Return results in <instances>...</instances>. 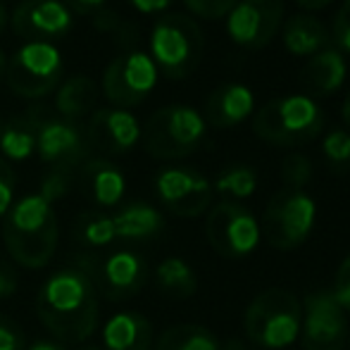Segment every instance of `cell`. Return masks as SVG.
I'll return each instance as SVG.
<instances>
[{
	"label": "cell",
	"instance_id": "obj_7",
	"mask_svg": "<svg viewBox=\"0 0 350 350\" xmlns=\"http://www.w3.org/2000/svg\"><path fill=\"white\" fill-rule=\"evenodd\" d=\"M65 77V60L55 43L27 41L14 51L5 67V81L19 98L38 100L57 91Z\"/></svg>",
	"mask_w": 350,
	"mask_h": 350
},
{
	"label": "cell",
	"instance_id": "obj_21",
	"mask_svg": "<svg viewBox=\"0 0 350 350\" xmlns=\"http://www.w3.org/2000/svg\"><path fill=\"white\" fill-rule=\"evenodd\" d=\"M346 60L336 46H327L324 51L314 53L303 70V81L317 96H332L346 81Z\"/></svg>",
	"mask_w": 350,
	"mask_h": 350
},
{
	"label": "cell",
	"instance_id": "obj_12",
	"mask_svg": "<svg viewBox=\"0 0 350 350\" xmlns=\"http://www.w3.org/2000/svg\"><path fill=\"white\" fill-rule=\"evenodd\" d=\"M157 74L160 72L148 53H122L103 72V93L115 107L129 110L150 96L157 83Z\"/></svg>",
	"mask_w": 350,
	"mask_h": 350
},
{
	"label": "cell",
	"instance_id": "obj_4",
	"mask_svg": "<svg viewBox=\"0 0 350 350\" xmlns=\"http://www.w3.org/2000/svg\"><path fill=\"white\" fill-rule=\"evenodd\" d=\"M322 107L310 96H284L265 103L253 120V131L269 146L295 148L322 134Z\"/></svg>",
	"mask_w": 350,
	"mask_h": 350
},
{
	"label": "cell",
	"instance_id": "obj_38",
	"mask_svg": "<svg viewBox=\"0 0 350 350\" xmlns=\"http://www.w3.org/2000/svg\"><path fill=\"white\" fill-rule=\"evenodd\" d=\"M17 291V274L10 265L0 262V300L10 298Z\"/></svg>",
	"mask_w": 350,
	"mask_h": 350
},
{
	"label": "cell",
	"instance_id": "obj_15",
	"mask_svg": "<svg viewBox=\"0 0 350 350\" xmlns=\"http://www.w3.org/2000/svg\"><path fill=\"white\" fill-rule=\"evenodd\" d=\"M160 203L176 217H198L212 203V184L208 176L191 167H167L155 176Z\"/></svg>",
	"mask_w": 350,
	"mask_h": 350
},
{
	"label": "cell",
	"instance_id": "obj_39",
	"mask_svg": "<svg viewBox=\"0 0 350 350\" xmlns=\"http://www.w3.org/2000/svg\"><path fill=\"white\" fill-rule=\"evenodd\" d=\"M136 12L143 14H157V12H165L174 0H126Z\"/></svg>",
	"mask_w": 350,
	"mask_h": 350
},
{
	"label": "cell",
	"instance_id": "obj_34",
	"mask_svg": "<svg viewBox=\"0 0 350 350\" xmlns=\"http://www.w3.org/2000/svg\"><path fill=\"white\" fill-rule=\"evenodd\" d=\"M332 38L336 41V48L343 53H350V0L338 8L336 17H334Z\"/></svg>",
	"mask_w": 350,
	"mask_h": 350
},
{
	"label": "cell",
	"instance_id": "obj_19",
	"mask_svg": "<svg viewBox=\"0 0 350 350\" xmlns=\"http://www.w3.org/2000/svg\"><path fill=\"white\" fill-rule=\"evenodd\" d=\"M81 186L86 196L100 208H115L126 191V179L117 165L105 157L86 160L81 167Z\"/></svg>",
	"mask_w": 350,
	"mask_h": 350
},
{
	"label": "cell",
	"instance_id": "obj_23",
	"mask_svg": "<svg viewBox=\"0 0 350 350\" xmlns=\"http://www.w3.org/2000/svg\"><path fill=\"white\" fill-rule=\"evenodd\" d=\"M98 100V86L93 79L83 77H72L65 83L57 86L55 93V115L65 117V120L79 122L83 117H88L96 110Z\"/></svg>",
	"mask_w": 350,
	"mask_h": 350
},
{
	"label": "cell",
	"instance_id": "obj_26",
	"mask_svg": "<svg viewBox=\"0 0 350 350\" xmlns=\"http://www.w3.org/2000/svg\"><path fill=\"white\" fill-rule=\"evenodd\" d=\"M155 281L160 291L170 298L184 300L191 298L198 288V277L193 267L181 258H165L155 267Z\"/></svg>",
	"mask_w": 350,
	"mask_h": 350
},
{
	"label": "cell",
	"instance_id": "obj_1",
	"mask_svg": "<svg viewBox=\"0 0 350 350\" xmlns=\"http://www.w3.org/2000/svg\"><path fill=\"white\" fill-rule=\"evenodd\" d=\"M36 314L60 343H86L98 327V293L86 274L65 267L41 284Z\"/></svg>",
	"mask_w": 350,
	"mask_h": 350
},
{
	"label": "cell",
	"instance_id": "obj_14",
	"mask_svg": "<svg viewBox=\"0 0 350 350\" xmlns=\"http://www.w3.org/2000/svg\"><path fill=\"white\" fill-rule=\"evenodd\" d=\"M284 24V0H239L226 14V31L236 46L260 51L269 46Z\"/></svg>",
	"mask_w": 350,
	"mask_h": 350
},
{
	"label": "cell",
	"instance_id": "obj_10",
	"mask_svg": "<svg viewBox=\"0 0 350 350\" xmlns=\"http://www.w3.org/2000/svg\"><path fill=\"white\" fill-rule=\"evenodd\" d=\"M205 234L212 250L229 260H241L255 253L262 236L258 217L234 200H221L210 210Z\"/></svg>",
	"mask_w": 350,
	"mask_h": 350
},
{
	"label": "cell",
	"instance_id": "obj_37",
	"mask_svg": "<svg viewBox=\"0 0 350 350\" xmlns=\"http://www.w3.org/2000/svg\"><path fill=\"white\" fill-rule=\"evenodd\" d=\"M0 350H27L22 329L5 317H0Z\"/></svg>",
	"mask_w": 350,
	"mask_h": 350
},
{
	"label": "cell",
	"instance_id": "obj_3",
	"mask_svg": "<svg viewBox=\"0 0 350 350\" xmlns=\"http://www.w3.org/2000/svg\"><path fill=\"white\" fill-rule=\"evenodd\" d=\"M303 322V300L286 288H267L245 308L243 329L253 346L281 350L298 341Z\"/></svg>",
	"mask_w": 350,
	"mask_h": 350
},
{
	"label": "cell",
	"instance_id": "obj_5",
	"mask_svg": "<svg viewBox=\"0 0 350 350\" xmlns=\"http://www.w3.org/2000/svg\"><path fill=\"white\" fill-rule=\"evenodd\" d=\"M205 38L200 27L181 12L162 14L150 31V60L167 79H186L203 60Z\"/></svg>",
	"mask_w": 350,
	"mask_h": 350
},
{
	"label": "cell",
	"instance_id": "obj_32",
	"mask_svg": "<svg viewBox=\"0 0 350 350\" xmlns=\"http://www.w3.org/2000/svg\"><path fill=\"white\" fill-rule=\"evenodd\" d=\"M70 186H72V170L53 167V170L46 174V179L41 181V196L53 205L70 193Z\"/></svg>",
	"mask_w": 350,
	"mask_h": 350
},
{
	"label": "cell",
	"instance_id": "obj_24",
	"mask_svg": "<svg viewBox=\"0 0 350 350\" xmlns=\"http://www.w3.org/2000/svg\"><path fill=\"white\" fill-rule=\"evenodd\" d=\"M112 224H115L117 239L146 241L165 229V217L148 203H131L112 217Z\"/></svg>",
	"mask_w": 350,
	"mask_h": 350
},
{
	"label": "cell",
	"instance_id": "obj_29",
	"mask_svg": "<svg viewBox=\"0 0 350 350\" xmlns=\"http://www.w3.org/2000/svg\"><path fill=\"white\" fill-rule=\"evenodd\" d=\"M212 189L219 191L221 196L234 198V203L236 200H245L255 193V189H258V174H255V170L248 165L226 167V170L217 176Z\"/></svg>",
	"mask_w": 350,
	"mask_h": 350
},
{
	"label": "cell",
	"instance_id": "obj_40",
	"mask_svg": "<svg viewBox=\"0 0 350 350\" xmlns=\"http://www.w3.org/2000/svg\"><path fill=\"white\" fill-rule=\"evenodd\" d=\"M72 14H96L107 0H62Z\"/></svg>",
	"mask_w": 350,
	"mask_h": 350
},
{
	"label": "cell",
	"instance_id": "obj_30",
	"mask_svg": "<svg viewBox=\"0 0 350 350\" xmlns=\"http://www.w3.org/2000/svg\"><path fill=\"white\" fill-rule=\"evenodd\" d=\"M281 181L284 189H298L303 191L312 179V162L303 155V152H288L281 160Z\"/></svg>",
	"mask_w": 350,
	"mask_h": 350
},
{
	"label": "cell",
	"instance_id": "obj_27",
	"mask_svg": "<svg viewBox=\"0 0 350 350\" xmlns=\"http://www.w3.org/2000/svg\"><path fill=\"white\" fill-rule=\"evenodd\" d=\"M155 350H221V343L208 327L200 324H176L162 332Z\"/></svg>",
	"mask_w": 350,
	"mask_h": 350
},
{
	"label": "cell",
	"instance_id": "obj_45",
	"mask_svg": "<svg viewBox=\"0 0 350 350\" xmlns=\"http://www.w3.org/2000/svg\"><path fill=\"white\" fill-rule=\"evenodd\" d=\"M5 67H8V57H5V53L0 51V81L5 79Z\"/></svg>",
	"mask_w": 350,
	"mask_h": 350
},
{
	"label": "cell",
	"instance_id": "obj_6",
	"mask_svg": "<svg viewBox=\"0 0 350 350\" xmlns=\"http://www.w3.org/2000/svg\"><path fill=\"white\" fill-rule=\"evenodd\" d=\"M208 124L191 105H165L141 129L146 152L157 160H181L205 141Z\"/></svg>",
	"mask_w": 350,
	"mask_h": 350
},
{
	"label": "cell",
	"instance_id": "obj_28",
	"mask_svg": "<svg viewBox=\"0 0 350 350\" xmlns=\"http://www.w3.org/2000/svg\"><path fill=\"white\" fill-rule=\"evenodd\" d=\"M77 241H81L88 248H105L117 239L112 217L100 215V212H83L74 226Z\"/></svg>",
	"mask_w": 350,
	"mask_h": 350
},
{
	"label": "cell",
	"instance_id": "obj_8",
	"mask_svg": "<svg viewBox=\"0 0 350 350\" xmlns=\"http://www.w3.org/2000/svg\"><path fill=\"white\" fill-rule=\"evenodd\" d=\"M77 269L86 274L98 295H105L112 303H122L139 295L148 284V265L141 255L131 250H117L105 255H79Z\"/></svg>",
	"mask_w": 350,
	"mask_h": 350
},
{
	"label": "cell",
	"instance_id": "obj_17",
	"mask_svg": "<svg viewBox=\"0 0 350 350\" xmlns=\"http://www.w3.org/2000/svg\"><path fill=\"white\" fill-rule=\"evenodd\" d=\"M83 134L88 148H96L105 155H124L141 141V124L129 110L100 107L88 115Z\"/></svg>",
	"mask_w": 350,
	"mask_h": 350
},
{
	"label": "cell",
	"instance_id": "obj_11",
	"mask_svg": "<svg viewBox=\"0 0 350 350\" xmlns=\"http://www.w3.org/2000/svg\"><path fill=\"white\" fill-rule=\"evenodd\" d=\"M36 117V152L43 162L60 170H74L88 157V141L79 122L65 120L46 105H31Z\"/></svg>",
	"mask_w": 350,
	"mask_h": 350
},
{
	"label": "cell",
	"instance_id": "obj_2",
	"mask_svg": "<svg viewBox=\"0 0 350 350\" xmlns=\"http://www.w3.org/2000/svg\"><path fill=\"white\" fill-rule=\"evenodd\" d=\"M3 241L17 265L27 269L46 267L60 241L55 208L41 193H29L14 200L3 217Z\"/></svg>",
	"mask_w": 350,
	"mask_h": 350
},
{
	"label": "cell",
	"instance_id": "obj_46",
	"mask_svg": "<svg viewBox=\"0 0 350 350\" xmlns=\"http://www.w3.org/2000/svg\"><path fill=\"white\" fill-rule=\"evenodd\" d=\"M81 350H103V348H98V346H91V343H88V346H83Z\"/></svg>",
	"mask_w": 350,
	"mask_h": 350
},
{
	"label": "cell",
	"instance_id": "obj_44",
	"mask_svg": "<svg viewBox=\"0 0 350 350\" xmlns=\"http://www.w3.org/2000/svg\"><path fill=\"white\" fill-rule=\"evenodd\" d=\"M5 24H8V10H5L3 0H0V31L5 29Z\"/></svg>",
	"mask_w": 350,
	"mask_h": 350
},
{
	"label": "cell",
	"instance_id": "obj_9",
	"mask_svg": "<svg viewBox=\"0 0 350 350\" xmlns=\"http://www.w3.org/2000/svg\"><path fill=\"white\" fill-rule=\"evenodd\" d=\"M317 221V205L305 191L281 189L269 198L260 234L277 250H295L310 239Z\"/></svg>",
	"mask_w": 350,
	"mask_h": 350
},
{
	"label": "cell",
	"instance_id": "obj_36",
	"mask_svg": "<svg viewBox=\"0 0 350 350\" xmlns=\"http://www.w3.org/2000/svg\"><path fill=\"white\" fill-rule=\"evenodd\" d=\"M332 293H334V298H336V303L341 305L346 312H350V255L341 262V267H338Z\"/></svg>",
	"mask_w": 350,
	"mask_h": 350
},
{
	"label": "cell",
	"instance_id": "obj_42",
	"mask_svg": "<svg viewBox=\"0 0 350 350\" xmlns=\"http://www.w3.org/2000/svg\"><path fill=\"white\" fill-rule=\"evenodd\" d=\"M295 3L303 10H322V8H327L332 0H295Z\"/></svg>",
	"mask_w": 350,
	"mask_h": 350
},
{
	"label": "cell",
	"instance_id": "obj_41",
	"mask_svg": "<svg viewBox=\"0 0 350 350\" xmlns=\"http://www.w3.org/2000/svg\"><path fill=\"white\" fill-rule=\"evenodd\" d=\"M27 350H65V346H62L60 341H36Z\"/></svg>",
	"mask_w": 350,
	"mask_h": 350
},
{
	"label": "cell",
	"instance_id": "obj_13",
	"mask_svg": "<svg viewBox=\"0 0 350 350\" xmlns=\"http://www.w3.org/2000/svg\"><path fill=\"white\" fill-rule=\"evenodd\" d=\"M348 334L346 310L336 303L332 291H310L303 300L298 336L303 350H343Z\"/></svg>",
	"mask_w": 350,
	"mask_h": 350
},
{
	"label": "cell",
	"instance_id": "obj_43",
	"mask_svg": "<svg viewBox=\"0 0 350 350\" xmlns=\"http://www.w3.org/2000/svg\"><path fill=\"white\" fill-rule=\"evenodd\" d=\"M341 115H343V122H346V124H348V129H350V93H348L346 103H343V110H341Z\"/></svg>",
	"mask_w": 350,
	"mask_h": 350
},
{
	"label": "cell",
	"instance_id": "obj_33",
	"mask_svg": "<svg viewBox=\"0 0 350 350\" xmlns=\"http://www.w3.org/2000/svg\"><path fill=\"white\" fill-rule=\"evenodd\" d=\"M239 0H184V5L193 14L203 19H221L234 10Z\"/></svg>",
	"mask_w": 350,
	"mask_h": 350
},
{
	"label": "cell",
	"instance_id": "obj_16",
	"mask_svg": "<svg viewBox=\"0 0 350 350\" xmlns=\"http://www.w3.org/2000/svg\"><path fill=\"white\" fill-rule=\"evenodd\" d=\"M10 27L24 41L55 43L74 27V14L62 0H22L10 17Z\"/></svg>",
	"mask_w": 350,
	"mask_h": 350
},
{
	"label": "cell",
	"instance_id": "obj_22",
	"mask_svg": "<svg viewBox=\"0 0 350 350\" xmlns=\"http://www.w3.org/2000/svg\"><path fill=\"white\" fill-rule=\"evenodd\" d=\"M281 38H284L286 51L295 57H312L314 53L332 46V33L312 14H293L284 24Z\"/></svg>",
	"mask_w": 350,
	"mask_h": 350
},
{
	"label": "cell",
	"instance_id": "obj_47",
	"mask_svg": "<svg viewBox=\"0 0 350 350\" xmlns=\"http://www.w3.org/2000/svg\"><path fill=\"white\" fill-rule=\"evenodd\" d=\"M0 129H3V122H0Z\"/></svg>",
	"mask_w": 350,
	"mask_h": 350
},
{
	"label": "cell",
	"instance_id": "obj_35",
	"mask_svg": "<svg viewBox=\"0 0 350 350\" xmlns=\"http://www.w3.org/2000/svg\"><path fill=\"white\" fill-rule=\"evenodd\" d=\"M14 172L10 167L8 160L0 157V219L8 215V210L12 208L14 203Z\"/></svg>",
	"mask_w": 350,
	"mask_h": 350
},
{
	"label": "cell",
	"instance_id": "obj_25",
	"mask_svg": "<svg viewBox=\"0 0 350 350\" xmlns=\"http://www.w3.org/2000/svg\"><path fill=\"white\" fill-rule=\"evenodd\" d=\"M0 152L3 160L22 162L36 152V117L29 110L24 117L8 122L0 129Z\"/></svg>",
	"mask_w": 350,
	"mask_h": 350
},
{
	"label": "cell",
	"instance_id": "obj_20",
	"mask_svg": "<svg viewBox=\"0 0 350 350\" xmlns=\"http://www.w3.org/2000/svg\"><path fill=\"white\" fill-rule=\"evenodd\" d=\"M105 350H150L152 324L139 312H117L103 327Z\"/></svg>",
	"mask_w": 350,
	"mask_h": 350
},
{
	"label": "cell",
	"instance_id": "obj_18",
	"mask_svg": "<svg viewBox=\"0 0 350 350\" xmlns=\"http://www.w3.org/2000/svg\"><path fill=\"white\" fill-rule=\"evenodd\" d=\"M255 110V96L243 83H221L205 103V124L215 129H231L248 120Z\"/></svg>",
	"mask_w": 350,
	"mask_h": 350
},
{
	"label": "cell",
	"instance_id": "obj_31",
	"mask_svg": "<svg viewBox=\"0 0 350 350\" xmlns=\"http://www.w3.org/2000/svg\"><path fill=\"white\" fill-rule=\"evenodd\" d=\"M322 150L327 162L334 170H346L350 167V134L343 129H336L332 134H327V139L322 143Z\"/></svg>",
	"mask_w": 350,
	"mask_h": 350
}]
</instances>
